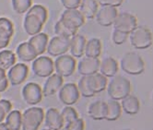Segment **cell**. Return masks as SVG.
<instances>
[{"label": "cell", "mask_w": 153, "mask_h": 130, "mask_svg": "<svg viewBox=\"0 0 153 130\" xmlns=\"http://www.w3.org/2000/svg\"><path fill=\"white\" fill-rule=\"evenodd\" d=\"M107 92L112 100L121 101L131 93V82L124 76H114L107 85Z\"/></svg>", "instance_id": "1"}, {"label": "cell", "mask_w": 153, "mask_h": 130, "mask_svg": "<svg viewBox=\"0 0 153 130\" xmlns=\"http://www.w3.org/2000/svg\"><path fill=\"white\" fill-rule=\"evenodd\" d=\"M120 66L126 73L130 75H139L145 70L144 59L136 52L125 53L120 61Z\"/></svg>", "instance_id": "2"}, {"label": "cell", "mask_w": 153, "mask_h": 130, "mask_svg": "<svg viewBox=\"0 0 153 130\" xmlns=\"http://www.w3.org/2000/svg\"><path fill=\"white\" fill-rule=\"evenodd\" d=\"M45 120V111L41 107H31L27 109L21 118L22 130H38Z\"/></svg>", "instance_id": "3"}, {"label": "cell", "mask_w": 153, "mask_h": 130, "mask_svg": "<svg viewBox=\"0 0 153 130\" xmlns=\"http://www.w3.org/2000/svg\"><path fill=\"white\" fill-rule=\"evenodd\" d=\"M128 36L131 45L137 49H146L152 45V33L146 26H137Z\"/></svg>", "instance_id": "4"}, {"label": "cell", "mask_w": 153, "mask_h": 130, "mask_svg": "<svg viewBox=\"0 0 153 130\" xmlns=\"http://www.w3.org/2000/svg\"><path fill=\"white\" fill-rule=\"evenodd\" d=\"M76 62L72 56L63 55L57 56L56 61L53 62L54 70L56 74L61 76L62 78H68L75 72Z\"/></svg>", "instance_id": "5"}, {"label": "cell", "mask_w": 153, "mask_h": 130, "mask_svg": "<svg viewBox=\"0 0 153 130\" xmlns=\"http://www.w3.org/2000/svg\"><path fill=\"white\" fill-rule=\"evenodd\" d=\"M31 70L40 78H48L54 71L53 62L49 56H39L32 62Z\"/></svg>", "instance_id": "6"}, {"label": "cell", "mask_w": 153, "mask_h": 130, "mask_svg": "<svg viewBox=\"0 0 153 130\" xmlns=\"http://www.w3.org/2000/svg\"><path fill=\"white\" fill-rule=\"evenodd\" d=\"M113 25L114 30L129 34L137 26V19L135 15L129 12H120Z\"/></svg>", "instance_id": "7"}, {"label": "cell", "mask_w": 153, "mask_h": 130, "mask_svg": "<svg viewBox=\"0 0 153 130\" xmlns=\"http://www.w3.org/2000/svg\"><path fill=\"white\" fill-rule=\"evenodd\" d=\"M79 91L78 86L74 83H67L63 85L58 92V98L62 103L67 106L75 104L79 99Z\"/></svg>", "instance_id": "8"}, {"label": "cell", "mask_w": 153, "mask_h": 130, "mask_svg": "<svg viewBox=\"0 0 153 130\" xmlns=\"http://www.w3.org/2000/svg\"><path fill=\"white\" fill-rule=\"evenodd\" d=\"M85 19L79 9H65L60 17V20L65 26L76 30L84 25Z\"/></svg>", "instance_id": "9"}, {"label": "cell", "mask_w": 153, "mask_h": 130, "mask_svg": "<svg viewBox=\"0 0 153 130\" xmlns=\"http://www.w3.org/2000/svg\"><path fill=\"white\" fill-rule=\"evenodd\" d=\"M70 38L61 36H54L49 42L47 45V53L52 56H60L65 55L69 50Z\"/></svg>", "instance_id": "10"}, {"label": "cell", "mask_w": 153, "mask_h": 130, "mask_svg": "<svg viewBox=\"0 0 153 130\" xmlns=\"http://www.w3.org/2000/svg\"><path fill=\"white\" fill-rule=\"evenodd\" d=\"M29 74V68L26 64L19 63L15 64L13 67L8 69L7 74V78L8 82L12 86H18L23 83L28 77Z\"/></svg>", "instance_id": "11"}, {"label": "cell", "mask_w": 153, "mask_h": 130, "mask_svg": "<svg viewBox=\"0 0 153 130\" xmlns=\"http://www.w3.org/2000/svg\"><path fill=\"white\" fill-rule=\"evenodd\" d=\"M42 96V88L35 82L27 83L22 89L23 100L30 105H35L41 103Z\"/></svg>", "instance_id": "12"}, {"label": "cell", "mask_w": 153, "mask_h": 130, "mask_svg": "<svg viewBox=\"0 0 153 130\" xmlns=\"http://www.w3.org/2000/svg\"><path fill=\"white\" fill-rule=\"evenodd\" d=\"M118 13L119 12H118L117 7L104 6L98 10L95 18H96L97 22L101 26L109 27L114 24Z\"/></svg>", "instance_id": "13"}, {"label": "cell", "mask_w": 153, "mask_h": 130, "mask_svg": "<svg viewBox=\"0 0 153 130\" xmlns=\"http://www.w3.org/2000/svg\"><path fill=\"white\" fill-rule=\"evenodd\" d=\"M14 34V25L7 18H0V49L8 46Z\"/></svg>", "instance_id": "14"}, {"label": "cell", "mask_w": 153, "mask_h": 130, "mask_svg": "<svg viewBox=\"0 0 153 130\" xmlns=\"http://www.w3.org/2000/svg\"><path fill=\"white\" fill-rule=\"evenodd\" d=\"M45 23L35 14L27 12L23 21V28L26 33L30 36H33L40 33L42 26Z\"/></svg>", "instance_id": "15"}, {"label": "cell", "mask_w": 153, "mask_h": 130, "mask_svg": "<svg viewBox=\"0 0 153 130\" xmlns=\"http://www.w3.org/2000/svg\"><path fill=\"white\" fill-rule=\"evenodd\" d=\"M101 61L99 58L83 57L78 64V71L82 76H91L98 73Z\"/></svg>", "instance_id": "16"}, {"label": "cell", "mask_w": 153, "mask_h": 130, "mask_svg": "<svg viewBox=\"0 0 153 130\" xmlns=\"http://www.w3.org/2000/svg\"><path fill=\"white\" fill-rule=\"evenodd\" d=\"M45 126L50 130H62L64 126L61 113L56 108H49L45 114Z\"/></svg>", "instance_id": "17"}, {"label": "cell", "mask_w": 153, "mask_h": 130, "mask_svg": "<svg viewBox=\"0 0 153 130\" xmlns=\"http://www.w3.org/2000/svg\"><path fill=\"white\" fill-rule=\"evenodd\" d=\"M87 82H88L90 91L93 95L103 91L107 87V78L101 73H95L91 76H87Z\"/></svg>", "instance_id": "18"}, {"label": "cell", "mask_w": 153, "mask_h": 130, "mask_svg": "<svg viewBox=\"0 0 153 130\" xmlns=\"http://www.w3.org/2000/svg\"><path fill=\"white\" fill-rule=\"evenodd\" d=\"M63 82H64V79L61 76L57 75L56 73L52 74L47 78L45 85H43L42 95L48 97V96H52L54 93H56L63 86Z\"/></svg>", "instance_id": "19"}, {"label": "cell", "mask_w": 153, "mask_h": 130, "mask_svg": "<svg viewBox=\"0 0 153 130\" xmlns=\"http://www.w3.org/2000/svg\"><path fill=\"white\" fill-rule=\"evenodd\" d=\"M48 42V35L46 33H43V32H40L36 35L30 36V40L28 41V43L33 49L37 56H39L42 55L47 49Z\"/></svg>", "instance_id": "20"}, {"label": "cell", "mask_w": 153, "mask_h": 130, "mask_svg": "<svg viewBox=\"0 0 153 130\" xmlns=\"http://www.w3.org/2000/svg\"><path fill=\"white\" fill-rule=\"evenodd\" d=\"M87 40L86 38L81 35L78 34L74 35L70 38V45H69V51L71 53V56L75 58H80L84 55L85 46H86Z\"/></svg>", "instance_id": "21"}, {"label": "cell", "mask_w": 153, "mask_h": 130, "mask_svg": "<svg viewBox=\"0 0 153 130\" xmlns=\"http://www.w3.org/2000/svg\"><path fill=\"white\" fill-rule=\"evenodd\" d=\"M119 69L118 62L112 56H107L101 61L99 71L106 78H113L117 74Z\"/></svg>", "instance_id": "22"}, {"label": "cell", "mask_w": 153, "mask_h": 130, "mask_svg": "<svg viewBox=\"0 0 153 130\" xmlns=\"http://www.w3.org/2000/svg\"><path fill=\"white\" fill-rule=\"evenodd\" d=\"M88 114L93 120H103L106 115V102L95 101L88 107Z\"/></svg>", "instance_id": "23"}, {"label": "cell", "mask_w": 153, "mask_h": 130, "mask_svg": "<svg viewBox=\"0 0 153 130\" xmlns=\"http://www.w3.org/2000/svg\"><path fill=\"white\" fill-rule=\"evenodd\" d=\"M79 8V11L85 19H92L95 18L99 10V4L96 0H81Z\"/></svg>", "instance_id": "24"}, {"label": "cell", "mask_w": 153, "mask_h": 130, "mask_svg": "<svg viewBox=\"0 0 153 130\" xmlns=\"http://www.w3.org/2000/svg\"><path fill=\"white\" fill-rule=\"evenodd\" d=\"M102 42L98 38H91L87 41L84 53L87 57L91 58H99L102 53Z\"/></svg>", "instance_id": "25"}, {"label": "cell", "mask_w": 153, "mask_h": 130, "mask_svg": "<svg viewBox=\"0 0 153 130\" xmlns=\"http://www.w3.org/2000/svg\"><path fill=\"white\" fill-rule=\"evenodd\" d=\"M122 109L128 114H136L139 112L140 109V102L137 97L129 94L126 98L121 100Z\"/></svg>", "instance_id": "26"}, {"label": "cell", "mask_w": 153, "mask_h": 130, "mask_svg": "<svg viewBox=\"0 0 153 130\" xmlns=\"http://www.w3.org/2000/svg\"><path fill=\"white\" fill-rule=\"evenodd\" d=\"M16 53L17 56L23 62H30L37 58V55L33 49L30 47L28 42H21L20 45H19L16 49Z\"/></svg>", "instance_id": "27"}, {"label": "cell", "mask_w": 153, "mask_h": 130, "mask_svg": "<svg viewBox=\"0 0 153 130\" xmlns=\"http://www.w3.org/2000/svg\"><path fill=\"white\" fill-rule=\"evenodd\" d=\"M122 107L118 101L110 100L106 102V115L105 120L107 121H115L121 116Z\"/></svg>", "instance_id": "28"}, {"label": "cell", "mask_w": 153, "mask_h": 130, "mask_svg": "<svg viewBox=\"0 0 153 130\" xmlns=\"http://www.w3.org/2000/svg\"><path fill=\"white\" fill-rule=\"evenodd\" d=\"M21 118H22V114L19 111H11L7 114L5 124L9 130H19L21 127Z\"/></svg>", "instance_id": "29"}, {"label": "cell", "mask_w": 153, "mask_h": 130, "mask_svg": "<svg viewBox=\"0 0 153 130\" xmlns=\"http://www.w3.org/2000/svg\"><path fill=\"white\" fill-rule=\"evenodd\" d=\"M16 64V55L10 50L0 51V68L4 69H9Z\"/></svg>", "instance_id": "30"}, {"label": "cell", "mask_w": 153, "mask_h": 130, "mask_svg": "<svg viewBox=\"0 0 153 130\" xmlns=\"http://www.w3.org/2000/svg\"><path fill=\"white\" fill-rule=\"evenodd\" d=\"M54 32H56V34L57 36L65 37V38H71L76 34V30H72L68 26H65L60 19L57 20V22L54 25Z\"/></svg>", "instance_id": "31"}, {"label": "cell", "mask_w": 153, "mask_h": 130, "mask_svg": "<svg viewBox=\"0 0 153 130\" xmlns=\"http://www.w3.org/2000/svg\"><path fill=\"white\" fill-rule=\"evenodd\" d=\"M13 10L18 14L27 13L32 6V0H11Z\"/></svg>", "instance_id": "32"}, {"label": "cell", "mask_w": 153, "mask_h": 130, "mask_svg": "<svg viewBox=\"0 0 153 130\" xmlns=\"http://www.w3.org/2000/svg\"><path fill=\"white\" fill-rule=\"evenodd\" d=\"M61 115L63 118L64 126L72 122L73 120H75V119L79 118L78 113H76V111L71 106H65L61 112Z\"/></svg>", "instance_id": "33"}, {"label": "cell", "mask_w": 153, "mask_h": 130, "mask_svg": "<svg viewBox=\"0 0 153 130\" xmlns=\"http://www.w3.org/2000/svg\"><path fill=\"white\" fill-rule=\"evenodd\" d=\"M78 90L79 91V94L82 95L85 98H90V97H93L94 95L90 91L88 82H87V76H82V78L79 80L78 83Z\"/></svg>", "instance_id": "34"}, {"label": "cell", "mask_w": 153, "mask_h": 130, "mask_svg": "<svg viewBox=\"0 0 153 130\" xmlns=\"http://www.w3.org/2000/svg\"><path fill=\"white\" fill-rule=\"evenodd\" d=\"M27 12H30V13H33L36 16H38L43 22H46L47 18H48V12H47V9L42 6V5H33L31 6V7L28 10Z\"/></svg>", "instance_id": "35"}, {"label": "cell", "mask_w": 153, "mask_h": 130, "mask_svg": "<svg viewBox=\"0 0 153 130\" xmlns=\"http://www.w3.org/2000/svg\"><path fill=\"white\" fill-rule=\"evenodd\" d=\"M85 128V123L82 118H76L72 122L65 125L62 128V130H84Z\"/></svg>", "instance_id": "36"}, {"label": "cell", "mask_w": 153, "mask_h": 130, "mask_svg": "<svg viewBox=\"0 0 153 130\" xmlns=\"http://www.w3.org/2000/svg\"><path fill=\"white\" fill-rule=\"evenodd\" d=\"M128 33H126V32H123V31H120V30H114V32H113V42L115 43L117 45H123L126 42V40L128 39Z\"/></svg>", "instance_id": "37"}, {"label": "cell", "mask_w": 153, "mask_h": 130, "mask_svg": "<svg viewBox=\"0 0 153 130\" xmlns=\"http://www.w3.org/2000/svg\"><path fill=\"white\" fill-rule=\"evenodd\" d=\"M61 3L65 9H78L81 0H61Z\"/></svg>", "instance_id": "38"}, {"label": "cell", "mask_w": 153, "mask_h": 130, "mask_svg": "<svg viewBox=\"0 0 153 130\" xmlns=\"http://www.w3.org/2000/svg\"><path fill=\"white\" fill-rule=\"evenodd\" d=\"M97 3L104 7V6H109V7H120L124 0H96Z\"/></svg>", "instance_id": "39"}, {"label": "cell", "mask_w": 153, "mask_h": 130, "mask_svg": "<svg viewBox=\"0 0 153 130\" xmlns=\"http://www.w3.org/2000/svg\"><path fill=\"white\" fill-rule=\"evenodd\" d=\"M8 87V79L7 78L6 71L0 72V93L5 91Z\"/></svg>", "instance_id": "40"}, {"label": "cell", "mask_w": 153, "mask_h": 130, "mask_svg": "<svg viewBox=\"0 0 153 130\" xmlns=\"http://www.w3.org/2000/svg\"><path fill=\"white\" fill-rule=\"evenodd\" d=\"M0 106L3 108L5 113L7 114L8 113L11 112V110H12V104H11V103H10L9 101H7V100H5V99L0 100Z\"/></svg>", "instance_id": "41"}, {"label": "cell", "mask_w": 153, "mask_h": 130, "mask_svg": "<svg viewBox=\"0 0 153 130\" xmlns=\"http://www.w3.org/2000/svg\"><path fill=\"white\" fill-rule=\"evenodd\" d=\"M6 116H7V114L5 113V111H4V109L3 108L0 106V123H2L3 122V120L6 118Z\"/></svg>", "instance_id": "42"}, {"label": "cell", "mask_w": 153, "mask_h": 130, "mask_svg": "<svg viewBox=\"0 0 153 130\" xmlns=\"http://www.w3.org/2000/svg\"><path fill=\"white\" fill-rule=\"evenodd\" d=\"M0 130H9L5 123H0Z\"/></svg>", "instance_id": "43"}, {"label": "cell", "mask_w": 153, "mask_h": 130, "mask_svg": "<svg viewBox=\"0 0 153 130\" xmlns=\"http://www.w3.org/2000/svg\"><path fill=\"white\" fill-rule=\"evenodd\" d=\"M3 71H5V70H4V69H2L1 68H0V72H3Z\"/></svg>", "instance_id": "44"}, {"label": "cell", "mask_w": 153, "mask_h": 130, "mask_svg": "<svg viewBox=\"0 0 153 130\" xmlns=\"http://www.w3.org/2000/svg\"><path fill=\"white\" fill-rule=\"evenodd\" d=\"M152 101H153V93H152Z\"/></svg>", "instance_id": "45"}, {"label": "cell", "mask_w": 153, "mask_h": 130, "mask_svg": "<svg viewBox=\"0 0 153 130\" xmlns=\"http://www.w3.org/2000/svg\"><path fill=\"white\" fill-rule=\"evenodd\" d=\"M42 130H50V129H42Z\"/></svg>", "instance_id": "46"}, {"label": "cell", "mask_w": 153, "mask_h": 130, "mask_svg": "<svg viewBox=\"0 0 153 130\" xmlns=\"http://www.w3.org/2000/svg\"><path fill=\"white\" fill-rule=\"evenodd\" d=\"M125 130H130V129H125Z\"/></svg>", "instance_id": "47"}]
</instances>
